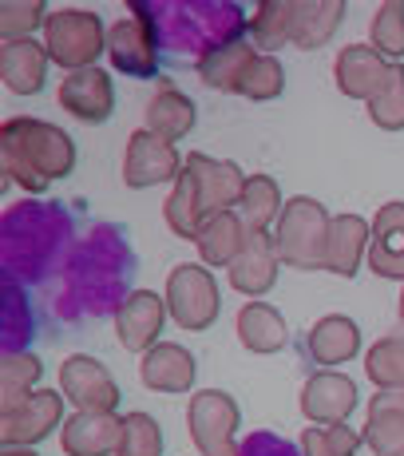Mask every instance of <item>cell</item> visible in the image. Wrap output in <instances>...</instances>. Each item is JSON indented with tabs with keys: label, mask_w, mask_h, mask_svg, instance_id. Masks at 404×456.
Instances as JSON below:
<instances>
[{
	"label": "cell",
	"mask_w": 404,
	"mask_h": 456,
	"mask_svg": "<svg viewBox=\"0 0 404 456\" xmlns=\"http://www.w3.org/2000/svg\"><path fill=\"white\" fill-rule=\"evenodd\" d=\"M333 80L349 100L368 103L381 92V84L389 80V60L376 48H368V44H349V48H341L337 64H333Z\"/></svg>",
	"instance_id": "cell-16"
},
{
	"label": "cell",
	"mask_w": 404,
	"mask_h": 456,
	"mask_svg": "<svg viewBox=\"0 0 404 456\" xmlns=\"http://www.w3.org/2000/svg\"><path fill=\"white\" fill-rule=\"evenodd\" d=\"M48 48L36 40H4L0 48V80L12 95H36L48 80Z\"/></svg>",
	"instance_id": "cell-19"
},
{
	"label": "cell",
	"mask_w": 404,
	"mask_h": 456,
	"mask_svg": "<svg viewBox=\"0 0 404 456\" xmlns=\"http://www.w3.org/2000/svg\"><path fill=\"white\" fill-rule=\"evenodd\" d=\"M282 87H286L282 64H278L274 56H258V60H254V68L246 72L238 95H246V100H254V103H262V100H278V95H282Z\"/></svg>",
	"instance_id": "cell-36"
},
{
	"label": "cell",
	"mask_w": 404,
	"mask_h": 456,
	"mask_svg": "<svg viewBox=\"0 0 404 456\" xmlns=\"http://www.w3.org/2000/svg\"><path fill=\"white\" fill-rule=\"evenodd\" d=\"M294 16H297V0H262L250 16V44L262 48L270 56L274 48L294 40Z\"/></svg>",
	"instance_id": "cell-28"
},
{
	"label": "cell",
	"mask_w": 404,
	"mask_h": 456,
	"mask_svg": "<svg viewBox=\"0 0 404 456\" xmlns=\"http://www.w3.org/2000/svg\"><path fill=\"white\" fill-rule=\"evenodd\" d=\"M246 247V226L242 218L234 215V210H222V215H214L206 226H202L198 234V254L206 266H234V258L242 254Z\"/></svg>",
	"instance_id": "cell-26"
},
{
	"label": "cell",
	"mask_w": 404,
	"mask_h": 456,
	"mask_svg": "<svg viewBox=\"0 0 404 456\" xmlns=\"http://www.w3.org/2000/svg\"><path fill=\"white\" fill-rule=\"evenodd\" d=\"M282 191H278V183L270 179V175H250L246 179V191L238 199V218L246 231H270V223L278 226V218H282Z\"/></svg>",
	"instance_id": "cell-30"
},
{
	"label": "cell",
	"mask_w": 404,
	"mask_h": 456,
	"mask_svg": "<svg viewBox=\"0 0 404 456\" xmlns=\"http://www.w3.org/2000/svg\"><path fill=\"white\" fill-rule=\"evenodd\" d=\"M4 456H36L32 449H4Z\"/></svg>",
	"instance_id": "cell-39"
},
{
	"label": "cell",
	"mask_w": 404,
	"mask_h": 456,
	"mask_svg": "<svg viewBox=\"0 0 404 456\" xmlns=\"http://www.w3.org/2000/svg\"><path fill=\"white\" fill-rule=\"evenodd\" d=\"M60 393L76 405V413H92V409H116L119 405L116 377L87 354H76L60 365Z\"/></svg>",
	"instance_id": "cell-10"
},
{
	"label": "cell",
	"mask_w": 404,
	"mask_h": 456,
	"mask_svg": "<svg viewBox=\"0 0 404 456\" xmlns=\"http://www.w3.org/2000/svg\"><path fill=\"white\" fill-rule=\"evenodd\" d=\"M297 449H302V456H337V449L329 441V428H318V425L297 436Z\"/></svg>",
	"instance_id": "cell-37"
},
{
	"label": "cell",
	"mask_w": 404,
	"mask_h": 456,
	"mask_svg": "<svg viewBox=\"0 0 404 456\" xmlns=\"http://www.w3.org/2000/svg\"><path fill=\"white\" fill-rule=\"evenodd\" d=\"M119 441H123V417L116 409L76 413L60 428V449L68 456H108L119 452Z\"/></svg>",
	"instance_id": "cell-13"
},
{
	"label": "cell",
	"mask_w": 404,
	"mask_h": 456,
	"mask_svg": "<svg viewBox=\"0 0 404 456\" xmlns=\"http://www.w3.org/2000/svg\"><path fill=\"white\" fill-rule=\"evenodd\" d=\"M329 441H333V449H337V456H357V449H361L365 436L353 433L349 425H333L329 428Z\"/></svg>",
	"instance_id": "cell-38"
},
{
	"label": "cell",
	"mask_w": 404,
	"mask_h": 456,
	"mask_svg": "<svg viewBox=\"0 0 404 456\" xmlns=\"http://www.w3.org/2000/svg\"><path fill=\"white\" fill-rule=\"evenodd\" d=\"M116 456H163V428L151 413L123 417V441Z\"/></svg>",
	"instance_id": "cell-34"
},
{
	"label": "cell",
	"mask_w": 404,
	"mask_h": 456,
	"mask_svg": "<svg viewBox=\"0 0 404 456\" xmlns=\"http://www.w3.org/2000/svg\"><path fill=\"white\" fill-rule=\"evenodd\" d=\"M108 60L116 72L127 76H155L159 60H155V40H151V24H147V12L139 4H131V16H123L108 28Z\"/></svg>",
	"instance_id": "cell-8"
},
{
	"label": "cell",
	"mask_w": 404,
	"mask_h": 456,
	"mask_svg": "<svg viewBox=\"0 0 404 456\" xmlns=\"http://www.w3.org/2000/svg\"><path fill=\"white\" fill-rule=\"evenodd\" d=\"M357 409V385L349 381L345 373H333V370H318L310 373L302 389V413L313 420L318 428H333V425H345Z\"/></svg>",
	"instance_id": "cell-12"
},
{
	"label": "cell",
	"mask_w": 404,
	"mask_h": 456,
	"mask_svg": "<svg viewBox=\"0 0 404 456\" xmlns=\"http://www.w3.org/2000/svg\"><path fill=\"white\" fill-rule=\"evenodd\" d=\"M365 377L376 389H404V338H381L365 354Z\"/></svg>",
	"instance_id": "cell-31"
},
{
	"label": "cell",
	"mask_w": 404,
	"mask_h": 456,
	"mask_svg": "<svg viewBox=\"0 0 404 456\" xmlns=\"http://www.w3.org/2000/svg\"><path fill=\"white\" fill-rule=\"evenodd\" d=\"M166 322V297L151 290H135L123 297V305L116 310V333L127 349L135 354H151L159 346V330Z\"/></svg>",
	"instance_id": "cell-14"
},
{
	"label": "cell",
	"mask_w": 404,
	"mask_h": 456,
	"mask_svg": "<svg viewBox=\"0 0 404 456\" xmlns=\"http://www.w3.org/2000/svg\"><path fill=\"white\" fill-rule=\"evenodd\" d=\"M368 266H373V274L404 282V203H384L376 210Z\"/></svg>",
	"instance_id": "cell-18"
},
{
	"label": "cell",
	"mask_w": 404,
	"mask_h": 456,
	"mask_svg": "<svg viewBox=\"0 0 404 456\" xmlns=\"http://www.w3.org/2000/svg\"><path fill=\"white\" fill-rule=\"evenodd\" d=\"M373 226L361 215H337L329 231V250H325V270L341 278H353L361 270V258H368Z\"/></svg>",
	"instance_id": "cell-21"
},
{
	"label": "cell",
	"mask_w": 404,
	"mask_h": 456,
	"mask_svg": "<svg viewBox=\"0 0 404 456\" xmlns=\"http://www.w3.org/2000/svg\"><path fill=\"white\" fill-rule=\"evenodd\" d=\"M182 163L174 143L159 139L155 131H131L127 139V155H123V183L135 191L143 187H159V183H174L182 175Z\"/></svg>",
	"instance_id": "cell-7"
},
{
	"label": "cell",
	"mask_w": 404,
	"mask_h": 456,
	"mask_svg": "<svg viewBox=\"0 0 404 456\" xmlns=\"http://www.w3.org/2000/svg\"><path fill=\"white\" fill-rule=\"evenodd\" d=\"M278 270H282V254L270 231H246V247L230 266V286L250 297L266 294L278 282Z\"/></svg>",
	"instance_id": "cell-15"
},
{
	"label": "cell",
	"mask_w": 404,
	"mask_h": 456,
	"mask_svg": "<svg viewBox=\"0 0 404 456\" xmlns=\"http://www.w3.org/2000/svg\"><path fill=\"white\" fill-rule=\"evenodd\" d=\"M310 354L321 370L341 365V362H353V357L361 354V330H357V322L345 318V314L321 318L318 326L310 330Z\"/></svg>",
	"instance_id": "cell-23"
},
{
	"label": "cell",
	"mask_w": 404,
	"mask_h": 456,
	"mask_svg": "<svg viewBox=\"0 0 404 456\" xmlns=\"http://www.w3.org/2000/svg\"><path fill=\"white\" fill-rule=\"evenodd\" d=\"M234 330H238V341L250 349V354H278L289 338L286 318L266 302H246L238 310Z\"/></svg>",
	"instance_id": "cell-25"
},
{
	"label": "cell",
	"mask_w": 404,
	"mask_h": 456,
	"mask_svg": "<svg viewBox=\"0 0 404 456\" xmlns=\"http://www.w3.org/2000/svg\"><path fill=\"white\" fill-rule=\"evenodd\" d=\"M60 108L68 111L80 124H103V119L116 111V87L111 76L103 68H80V72H68L60 84Z\"/></svg>",
	"instance_id": "cell-11"
},
{
	"label": "cell",
	"mask_w": 404,
	"mask_h": 456,
	"mask_svg": "<svg viewBox=\"0 0 404 456\" xmlns=\"http://www.w3.org/2000/svg\"><path fill=\"white\" fill-rule=\"evenodd\" d=\"M333 218L318 199H289L282 207V218L274 226V242L286 266L294 270H325V250H329Z\"/></svg>",
	"instance_id": "cell-3"
},
{
	"label": "cell",
	"mask_w": 404,
	"mask_h": 456,
	"mask_svg": "<svg viewBox=\"0 0 404 456\" xmlns=\"http://www.w3.org/2000/svg\"><path fill=\"white\" fill-rule=\"evenodd\" d=\"M397 456H404V449H400V452H397Z\"/></svg>",
	"instance_id": "cell-41"
},
{
	"label": "cell",
	"mask_w": 404,
	"mask_h": 456,
	"mask_svg": "<svg viewBox=\"0 0 404 456\" xmlns=\"http://www.w3.org/2000/svg\"><path fill=\"white\" fill-rule=\"evenodd\" d=\"M143 385L155 393H187L195 385V357L190 349L174 346V341H163L151 354H143Z\"/></svg>",
	"instance_id": "cell-22"
},
{
	"label": "cell",
	"mask_w": 404,
	"mask_h": 456,
	"mask_svg": "<svg viewBox=\"0 0 404 456\" xmlns=\"http://www.w3.org/2000/svg\"><path fill=\"white\" fill-rule=\"evenodd\" d=\"M190 441L202 456H238L234 428H238V405L222 389H202L187 405Z\"/></svg>",
	"instance_id": "cell-5"
},
{
	"label": "cell",
	"mask_w": 404,
	"mask_h": 456,
	"mask_svg": "<svg viewBox=\"0 0 404 456\" xmlns=\"http://www.w3.org/2000/svg\"><path fill=\"white\" fill-rule=\"evenodd\" d=\"M361 436L376 456H397L404 449V389H381L368 401Z\"/></svg>",
	"instance_id": "cell-20"
},
{
	"label": "cell",
	"mask_w": 404,
	"mask_h": 456,
	"mask_svg": "<svg viewBox=\"0 0 404 456\" xmlns=\"http://www.w3.org/2000/svg\"><path fill=\"white\" fill-rule=\"evenodd\" d=\"M48 8H44V0H4L0 4V32H4V40H28L32 28H40V24H48Z\"/></svg>",
	"instance_id": "cell-35"
},
{
	"label": "cell",
	"mask_w": 404,
	"mask_h": 456,
	"mask_svg": "<svg viewBox=\"0 0 404 456\" xmlns=\"http://www.w3.org/2000/svg\"><path fill=\"white\" fill-rule=\"evenodd\" d=\"M44 48H48L52 64L80 72L108 52V32H103L100 16L87 12V8H60L44 24Z\"/></svg>",
	"instance_id": "cell-4"
},
{
	"label": "cell",
	"mask_w": 404,
	"mask_h": 456,
	"mask_svg": "<svg viewBox=\"0 0 404 456\" xmlns=\"http://www.w3.org/2000/svg\"><path fill=\"white\" fill-rule=\"evenodd\" d=\"M373 48L389 64L404 56V0H384L373 16Z\"/></svg>",
	"instance_id": "cell-33"
},
{
	"label": "cell",
	"mask_w": 404,
	"mask_h": 456,
	"mask_svg": "<svg viewBox=\"0 0 404 456\" xmlns=\"http://www.w3.org/2000/svg\"><path fill=\"white\" fill-rule=\"evenodd\" d=\"M0 163H4L8 183L40 195L56 179L72 175L76 143L56 124H44V119L32 116H12L0 124Z\"/></svg>",
	"instance_id": "cell-2"
},
{
	"label": "cell",
	"mask_w": 404,
	"mask_h": 456,
	"mask_svg": "<svg viewBox=\"0 0 404 456\" xmlns=\"http://www.w3.org/2000/svg\"><path fill=\"white\" fill-rule=\"evenodd\" d=\"M254 60H258V52H254L250 40L226 37L222 44H214V48L202 52L198 80L206 87H214V92H238L242 80H246V72L254 68Z\"/></svg>",
	"instance_id": "cell-17"
},
{
	"label": "cell",
	"mask_w": 404,
	"mask_h": 456,
	"mask_svg": "<svg viewBox=\"0 0 404 456\" xmlns=\"http://www.w3.org/2000/svg\"><path fill=\"white\" fill-rule=\"evenodd\" d=\"M368 116L381 131H404V64H389V80L368 100Z\"/></svg>",
	"instance_id": "cell-32"
},
{
	"label": "cell",
	"mask_w": 404,
	"mask_h": 456,
	"mask_svg": "<svg viewBox=\"0 0 404 456\" xmlns=\"http://www.w3.org/2000/svg\"><path fill=\"white\" fill-rule=\"evenodd\" d=\"M400 322H404V294H400Z\"/></svg>",
	"instance_id": "cell-40"
},
{
	"label": "cell",
	"mask_w": 404,
	"mask_h": 456,
	"mask_svg": "<svg viewBox=\"0 0 404 456\" xmlns=\"http://www.w3.org/2000/svg\"><path fill=\"white\" fill-rule=\"evenodd\" d=\"M166 314L182 330H206L218 318V286L206 266L182 262L166 278Z\"/></svg>",
	"instance_id": "cell-6"
},
{
	"label": "cell",
	"mask_w": 404,
	"mask_h": 456,
	"mask_svg": "<svg viewBox=\"0 0 404 456\" xmlns=\"http://www.w3.org/2000/svg\"><path fill=\"white\" fill-rule=\"evenodd\" d=\"M190 127H195V103H190V95H182L171 80H163L159 92L147 103V131H155L166 143H179L182 135H190Z\"/></svg>",
	"instance_id": "cell-24"
},
{
	"label": "cell",
	"mask_w": 404,
	"mask_h": 456,
	"mask_svg": "<svg viewBox=\"0 0 404 456\" xmlns=\"http://www.w3.org/2000/svg\"><path fill=\"white\" fill-rule=\"evenodd\" d=\"M40 381V357L28 349H8L4 362H0V413H12L16 405L36 393Z\"/></svg>",
	"instance_id": "cell-29"
},
{
	"label": "cell",
	"mask_w": 404,
	"mask_h": 456,
	"mask_svg": "<svg viewBox=\"0 0 404 456\" xmlns=\"http://www.w3.org/2000/svg\"><path fill=\"white\" fill-rule=\"evenodd\" d=\"M345 20V4L341 0H297L294 16V44L297 48H321Z\"/></svg>",
	"instance_id": "cell-27"
},
{
	"label": "cell",
	"mask_w": 404,
	"mask_h": 456,
	"mask_svg": "<svg viewBox=\"0 0 404 456\" xmlns=\"http://www.w3.org/2000/svg\"><path fill=\"white\" fill-rule=\"evenodd\" d=\"M246 191V175L238 171V163L226 159H210V155H187V167L174 179L171 195L163 203V218L171 226V234L179 239H195L202 234V226L210 223L214 215L238 207Z\"/></svg>",
	"instance_id": "cell-1"
},
{
	"label": "cell",
	"mask_w": 404,
	"mask_h": 456,
	"mask_svg": "<svg viewBox=\"0 0 404 456\" xmlns=\"http://www.w3.org/2000/svg\"><path fill=\"white\" fill-rule=\"evenodd\" d=\"M60 420H64V393L36 389L12 413H0V441L4 449H28V444L44 441Z\"/></svg>",
	"instance_id": "cell-9"
}]
</instances>
